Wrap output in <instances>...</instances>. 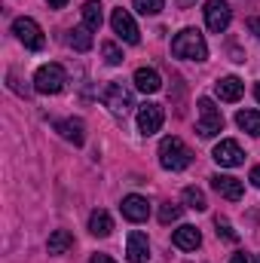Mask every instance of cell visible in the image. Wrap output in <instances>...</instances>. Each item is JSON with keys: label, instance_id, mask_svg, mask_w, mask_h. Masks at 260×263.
Returning a JSON list of instances; mask_svg holds the SVG:
<instances>
[{"label": "cell", "instance_id": "obj_31", "mask_svg": "<svg viewBox=\"0 0 260 263\" xmlns=\"http://www.w3.org/2000/svg\"><path fill=\"white\" fill-rule=\"evenodd\" d=\"M92 263H117V260H110L107 254H95V257H92Z\"/></svg>", "mask_w": 260, "mask_h": 263}, {"label": "cell", "instance_id": "obj_7", "mask_svg": "<svg viewBox=\"0 0 260 263\" xmlns=\"http://www.w3.org/2000/svg\"><path fill=\"white\" fill-rule=\"evenodd\" d=\"M12 34L28 46V49H43V31H40V25L34 22V18H28V15H22V18H15L12 22Z\"/></svg>", "mask_w": 260, "mask_h": 263}, {"label": "cell", "instance_id": "obj_35", "mask_svg": "<svg viewBox=\"0 0 260 263\" xmlns=\"http://www.w3.org/2000/svg\"><path fill=\"white\" fill-rule=\"evenodd\" d=\"M257 263H260V260H257Z\"/></svg>", "mask_w": 260, "mask_h": 263}, {"label": "cell", "instance_id": "obj_3", "mask_svg": "<svg viewBox=\"0 0 260 263\" xmlns=\"http://www.w3.org/2000/svg\"><path fill=\"white\" fill-rule=\"evenodd\" d=\"M65 83H67V73L62 65H43L34 73V89L43 92V95H59L65 89Z\"/></svg>", "mask_w": 260, "mask_h": 263}, {"label": "cell", "instance_id": "obj_13", "mask_svg": "<svg viewBox=\"0 0 260 263\" xmlns=\"http://www.w3.org/2000/svg\"><path fill=\"white\" fill-rule=\"evenodd\" d=\"M147 214H150V205H147L144 196H126L123 199V217H126V220L141 223V220H147Z\"/></svg>", "mask_w": 260, "mask_h": 263}, {"label": "cell", "instance_id": "obj_20", "mask_svg": "<svg viewBox=\"0 0 260 263\" xmlns=\"http://www.w3.org/2000/svg\"><path fill=\"white\" fill-rule=\"evenodd\" d=\"M67 43L77 49V52H89L92 49V31L83 25V28H73L70 34H67Z\"/></svg>", "mask_w": 260, "mask_h": 263}, {"label": "cell", "instance_id": "obj_24", "mask_svg": "<svg viewBox=\"0 0 260 263\" xmlns=\"http://www.w3.org/2000/svg\"><path fill=\"white\" fill-rule=\"evenodd\" d=\"M132 6H135V9H138L141 15H159L165 3H162V0H135Z\"/></svg>", "mask_w": 260, "mask_h": 263}, {"label": "cell", "instance_id": "obj_10", "mask_svg": "<svg viewBox=\"0 0 260 263\" xmlns=\"http://www.w3.org/2000/svg\"><path fill=\"white\" fill-rule=\"evenodd\" d=\"M214 162L224 165V168H236V165L245 162V153H242V147L236 141H220L214 147Z\"/></svg>", "mask_w": 260, "mask_h": 263}, {"label": "cell", "instance_id": "obj_16", "mask_svg": "<svg viewBox=\"0 0 260 263\" xmlns=\"http://www.w3.org/2000/svg\"><path fill=\"white\" fill-rule=\"evenodd\" d=\"M135 86L150 95V92H159V89H162V77H159L153 67H138V70H135Z\"/></svg>", "mask_w": 260, "mask_h": 263}, {"label": "cell", "instance_id": "obj_29", "mask_svg": "<svg viewBox=\"0 0 260 263\" xmlns=\"http://www.w3.org/2000/svg\"><path fill=\"white\" fill-rule=\"evenodd\" d=\"M230 263H254V260H251V254H233Z\"/></svg>", "mask_w": 260, "mask_h": 263}, {"label": "cell", "instance_id": "obj_1", "mask_svg": "<svg viewBox=\"0 0 260 263\" xmlns=\"http://www.w3.org/2000/svg\"><path fill=\"white\" fill-rule=\"evenodd\" d=\"M159 162H162V168H169V172H181V168H187V165L193 162V150H190L181 138L169 135V138H162V144H159Z\"/></svg>", "mask_w": 260, "mask_h": 263}, {"label": "cell", "instance_id": "obj_23", "mask_svg": "<svg viewBox=\"0 0 260 263\" xmlns=\"http://www.w3.org/2000/svg\"><path fill=\"white\" fill-rule=\"evenodd\" d=\"M184 202H187V208H193V211H205V208H208L205 193H202L199 187H184Z\"/></svg>", "mask_w": 260, "mask_h": 263}, {"label": "cell", "instance_id": "obj_26", "mask_svg": "<svg viewBox=\"0 0 260 263\" xmlns=\"http://www.w3.org/2000/svg\"><path fill=\"white\" fill-rule=\"evenodd\" d=\"M101 52H104V62H107V65H120V62H123V52H120L117 43H104Z\"/></svg>", "mask_w": 260, "mask_h": 263}, {"label": "cell", "instance_id": "obj_30", "mask_svg": "<svg viewBox=\"0 0 260 263\" xmlns=\"http://www.w3.org/2000/svg\"><path fill=\"white\" fill-rule=\"evenodd\" d=\"M251 184L260 190V165H254V168H251Z\"/></svg>", "mask_w": 260, "mask_h": 263}, {"label": "cell", "instance_id": "obj_12", "mask_svg": "<svg viewBox=\"0 0 260 263\" xmlns=\"http://www.w3.org/2000/svg\"><path fill=\"white\" fill-rule=\"evenodd\" d=\"M172 245H175V248H181V251H196V248L202 245V236H199V230H196V227L184 223V227H178V230L172 233Z\"/></svg>", "mask_w": 260, "mask_h": 263}, {"label": "cell", "instance_id": "obj_19", "mask_svg": "<svg viewBox=\"0 0 260 263\" xmlns=\"http://www.w3.org/2000/svg\"><path fill=\"white\" fill-rule=\"evenodd\" d=\"M83 25H86L89 31H101L104 12H101V3H98V0H86V3H83Z\"/></svg>", "mask_w": 260, "mask_h": 263}, {"label": "cell", "instance_id": "obj_22", "mask_svg": "<svg viewBox=\"0 0 260 263\" xmlns=\"http://www.w3.org/2000/svg\"><path fill=\"white\" fill-rule=\"evenodd\" d=\"M73 245V236L67 233V230H55L52 236H49V242H46V248H49V254H65L67 248Z\"/></svg>", "mask_w": 260, "mask_h": 263}, {"label": "cell", "instance_id": "obj_28", "mask_svg": "<svg viewBox=\"0 0 260 263\" xmlns=\"http://www.w3.org/2000/svg\"><path fill=\"white\" fill-rule=\"evenodd\" d=\"M248 31H251V34H257V40H260V18H257V15H251V18H248Z\"/></svg>", "mask_w": 260, "mask_h": 263}, {"label": "cell", "instance_id": "obj_27", "mask_svg": "<svg viewBox=\"0 0 260 263\" xmlns=\"http://www.w3.org/2000/svg\"><path fill=\"white\" fill-rule=\"evenodd\" d=\"M214 227H217V236H224L227 242H236V239H239V236H236V230L230 227V220H224V217H217V220H214Z\"/></svg>", "mask_w": 260, "mask_h": 263}, {"label": "cell", "instance_id": "obj_15", "mask_svg": "<svg viewBox=\"0 0 260 263\" xmlns=\"http://www.w3.org/2000/svg\"><path fill=\"white\" fill-rule=\"evenodd\" d=\"M214 92H217L220 101H239L242 92H245V83H242L239 77H224V80H217Z\"/></svg>", "mask_w": 260, "mask_h": 263}, {"label": "cell", "instance_id": "obj_25", "mask_svg": "<svg viewBox=\"0 0 260 263\" xmlns=\"http://www.w3.org/2000/svg\"><path fill=\"white\" fill-rule=\"evenodd\" d=\"M181 217V205H172V202H165L162 208H159V220L162 223H175Z\"/></svg>", "mask_w": 260, "mask_h": 263}, {"label": "cell", "instance_id": "obj_6", "mask_svg": "<svg viewBox=\"0 0 260 263\" xmlns=\"http://www.w3.org/2000/svg\"><path fill=\"white\" fill-rule=\"evenodd\" d=\"M202 12H205V25H208V31H214V34H224V31L230 28L233 9H230V3H227V0H208Z\"/></svg>", "mask_w": 260, "mask_h": 263}, {"label": "cell", "instance_id": "obj_18", "mask_svg": "<svg viewBox=\"0 0 260 263\" xmlns=\"http://www.w3.org/2000/svg\"><path fill=\"white\" fill-rule=\"evenodd\" d=\"M89 233L92 236H110L114 233V217L104 211V208H98V211H92V217H89Z\"/></svg>", "mask_w": 260, "mask_h": 263}, {"label": "cell", "instance_id": "obj_5", "mask_svg": "<svg viewBox=\"0 0 260 263\" xmlns=\"http://www.w3.org/2000/svg\"><path fill=\"white\" fill-rule=\"evenodd\" d=\"M220 129H224V117L214 107V101L211 98H199V126H196V132L202 138H214Z\"/></svg>", "mask_w": 260, "mask_h": 263}, {"label": "cell", "instance_id": "obj_32", "mask_svg": "<svg viewBox=\"0 0 260 263\" xmlns=\"http://www.w3.org/2000/svg\"><path fill=\"white\" fill-rule=\"evenodd\" d=\"M46 3H49V6H55V9H62V6H65L67 0H46Z\"/></svg>", "mask_w": 260, "mask_h": 263}, {"label": "cell", "instance_id": "obj_17", "mask_svg": "<svg viewBox=\"0 0 260 263\" xmlns=\"http://www.w3.org/2000/svg\"><path fill=\"white\" fill-rule=\"evenodd\" d=\"M55 129L62 132L65 141L77 144V147L86 141V126H83V120H62V123H55Z\"/></svg>", "mask_w": 260, "mask_h": 263}, {"label": "cell", "instance_id": "obj_14", "mask_svg": "<svg viewBox=\"0 0 260 263\" xmlns=\"http://www.w3.org/2000/svg\"><path fill=\"white\" fill-rule=\"evenodd\" d=\"M126 257H129V263H147V257H150V242H147L144 233H129Z\"/></svg>", "mask_w": 260, "mask_h": 263}, {"label": "cell", "instance_id": "obj_2", "mask_svg": "<svg viewBox=\"0 0 260 263\" xmlns=\"http://www.w3.org/2000/svg\"><path fill=\"white\" fill-rule=\"evenodd\" d=\"M172 52H175L178 59H190V62H205V59H208V46H205V40H202V34H199L196 28L181 31V34L172 40Z\"/></svg>", "mask_w": 260, "mask_h": 263}, {"label": "cell", "instance_id": "obj_33", "mask_svg": "<svg viewBox=\"0 0 260 263\" xmlns=\"http://www.w3.org/2000/svg\"><path fill=\"white\" fill-rule=\"evenodd\" d=\"M254 98H257V101H260V83H257V86H254Z\"/></svg>", "mask_w": 260, "mask_h": 263}, {"label": "cell", "instance_id": "obj_4", "mask_svg": "<svg viewBox=\"0 0 260 263\" xmlns=\"http://www.w3.org/2000/svg\"><path fill=\"white\" fill-rule=\"evenodd\" d=\"M101 101L110 107V114L114 117H126L132 107H135V98H132V92L120 83V80H114V83H107L104 86V92H101Z\"/></svg>", "mask_w": 260, "mask_h": 263}, {"label": "cell", "instance_id": "obj_34", "mask_svg": "<svg viewBox=\"0 0 260 263\" xmlns=\"http://www.w3.org/2000/svg\"><path fill=\"white\" fill-rule=\"evenodd\" d=\"M178 3H181V6H187V3H190V0H178Z\"/></svg>", "mask_w": 260, "mask_h": 263}, {"label": "cell", "instance_id": "obj_11", "mask_svg": "<svg viewBox=\"0 0 260 263\" xmlns=\"http://www.w3.org/2000/svg\"><path fill=\"white\" fill-rule=\"evenodd\" d=\"M211 187H214L224 199H230V202H239L242 193H245L242 181H239V178H233V175H211Z\"/></svg>", "mask_w": 260, "mask_h": 263}, {"label": "cell", "instance_id": "obj_21", "mask_svg": "<svg viewBox=\"0 0 260 263\" xmlns=\"http://www.w3.org/2000/svg\"><path fill=\"white\" fill-rule=\"evenodd\" d=\"M236 126L242 132H248V135H260V110H239Z\"/></svg>", "mask_w": 260, "mask_h": 263}, {"label": "cell", "instance_id": "obj_9", "mask_svg": "<svg viewBox=\"0 0 260 263\" xmlns=\"http://www.w3.org/2000/svg\"><path fill=\"white\" fill-rule=\"evenodd\" d=\"M162 120H165V114H162L159 104H141L138 107V129H141V135L159 132L162 129Z\"/></svg>", "mask_w": 260, "mask_h": 263}, {"label": "cell", "instance_id": "obj_8", "mask_svg": "<svg viewBox=\"0 0 260 263\" xmlns=\"http://www.w3.org/2000/svg\"><path fill=\"white\" fill-rule=\"evenodd\" d=\"M110 25H114V34L120 37V40H126V43H138L141 40V31H138V25H135V18H132L126 9H114V15H110Z\"/></svg>", "mask_w": 260, "mask_h": 263}]
</instances>
